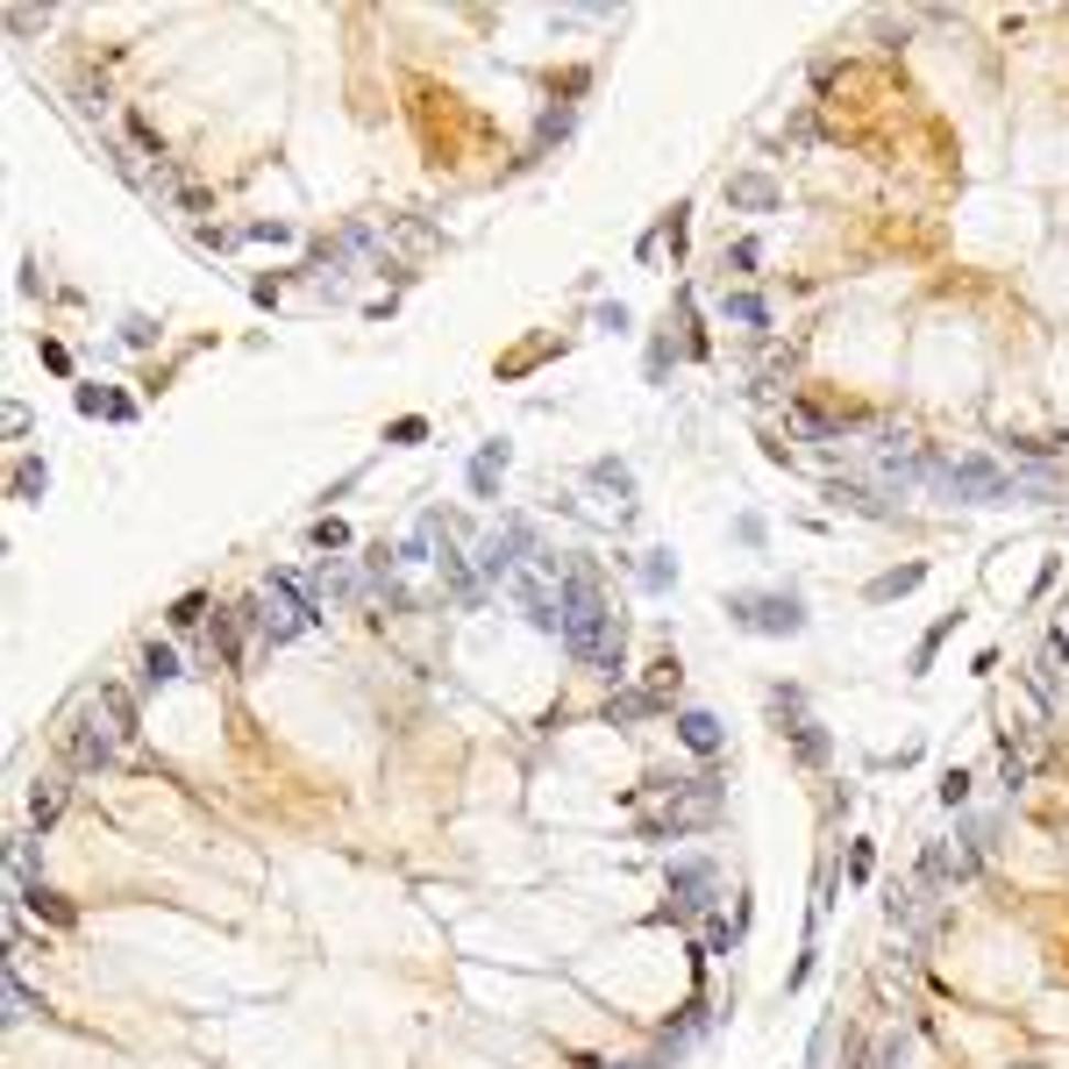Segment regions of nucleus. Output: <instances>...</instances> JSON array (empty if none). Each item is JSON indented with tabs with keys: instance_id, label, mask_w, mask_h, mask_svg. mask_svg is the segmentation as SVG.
<instances>
[{
	"instance_id": "34",
	"label": "nucleus",
	"mask_w": 1069,
	"mask_h": 1069,
	"mask_svg": "<svg viewBox=\"0 0 1069 1069\" xmlns=\"http://www.w3.org/2000/svg\"><path fill=\"white\" fill-rule=\"evenodd\" d=\"M592 321H599V328H607V336H621V328H628V307H621V299H607V307H599V314H592Z\"/></svg>"
},
{
	"instance_id": "27",
	"label": "nucleus",
	"mask_w": 1069,
	"mask_h": 1069,
	"mask_svg": "<svg viewBox=\"0 0 1069 1069\" xmlns=\"http://www.w3.org/2000/svg\"><path fill=\"white\" fill-rule=\"evenodd\" d=\"M742 941V920H706V956H734Z\"/></svg>"
},
{
	"instance_id": "9",
	"label": "nucleus",
	"mask_w": 1069,
	"mask_h": 1069,
	"mask_svg": "<svg viewBox=\"0 0 1069 1069\" xmlns=\"http://www.w3.org/2000/svg\"><path fill=\"white\" fill-rule=\"evenodd\" d=\"M777 734H792V756H799L806 771H820V763L835 756V734H827V728H820V720H812V713L785 720V728H777Z\"/></svg>"
},
{
	"instance_id": "31",
	"label": "nucleus",
	"mask_w": 1069,
	"mask_h": 1069,
	"mask_svg": "<svg viewBox=\"0 0 1069 1069\" xmlns=\"http://www.w3.org/2000/svg\"><path fill=\"white\" fill-rule=\"evenodd\" d=\"M421 435H428V421H414V414H406V421H393V428H385V443H421Z\"/></svg>"
},
{
	"instance_id": "2",
	"label": "nucleus",
	"mask_w": 1069,
	"mask_h": 1069,
	"mask_svg": "<svg viewBox=\"0 0 1069 1069\" xmlns=\"http://www.w3.org/2000/svg\"><path fill=\"white\" fill-rule=\"evenodd\" d=\"M728 621L749 635H806L799 585H763V592H728Z\"/></svg>"
},
{
	"instance_id": "23",
	"label": "nucleus",
	"mask_w": 1069,
	"mask_h": 1069,
	"mask_svg": "<svg viewBox=\"0 0 1069 1069\" xmlns=\"http://www.w3.org/2000/svg\"><path fill=\"white\" fill-rule=\"evenodd\" d=\"M792 428L812 435V443H841V421L820 414V406H806V400H792Z\"/></svg>"
},
{
	"instance_id": "33",
	"label": "nucleus",
	"mask_w": 1069,
	"mask_h": 1069,
	"mask_svg": "<svg viewBox=\"0 0 1069 1069\" xmlns=\"http://www.w3.org/2000/svg\"><path fill=\"white\" fill-rule=\"evenodd\" d=\"M243 236H250V243H285V236H293V229H285V221H250Z\"/></svg>"
},
{
	"instance_id": "36",
	"label": "nucleus",
	"mask_w": 1069,
	"mask_h": 1069,
	"mask_svg": "<svg viewBox=\"0 0 1069 1069\" xmlns=\"http://www.w3.org/2000/svg\"><path fill=\"white\" fill-rule=\"evenodd\" d=\"M962 799H970V777L948 771V777H941V806H962Z\"/></svg>"
},
{
	"instance_id": "8",
	"label": "nucleus",
	"mask_w": 1069,
	"mask_h": 1069,
	"mask_svg": "<svg viewBox=\"0 0 1069 1069\" xmlns=\"http://www.w3.org/2000/svg\"><path fill=\"white\" fill-rule=\"evenodd\" d=\"M314 592H321V607H342V599L364 592V570L342 564V556H321V564H314Z\"/></svg>"
},
{
	"instance_id": "22",
	"label": "nucleus",
	"mask_w": 1069,
	"mask_h": 1069,
	"mask_svg": "<svg viewBox=\"0 0 1069 1069\" xmlns=\"http://www.w3.org/2000/svg\"><path fill=\"white\" fill-rule=\"evenodd\" d=\"M22 906L36 913V920H51V927H72V920H79V913H72L65 898L51 892V884H22Z\"/></svg>"
},
{
	"instance_id": "28",
	"label": "nucleus",
	"mask_w": 1069,
	"mask_h": 1069,
	"mask_svg": "<svg viewBox=\"0 0 1069 1069\" xmlns=\"http://www.w3.org/2000/svg\"><path fill=\"white\" fill-rule=\"evenodd\" d=\"M29 1013H43V1005H36V991H29L22 977L8 970V1019H29Z\"/></svg>"
},
{
	"instance_id": "18",
	"label": "nucleus",
	"mask_w": 1069,
	"mask_h": 1069,
	"mask_svg": "<svg viewBox=\"0 0 1069 1069\" xmlns=\"http://www.w3.org/2000/svg\"><path fill=\"white\" fill-rule=\"evenodd\" d=\"M178 677H186V664H178L172 642H143V685L164 691V685H178Z\"/></svg>"
},
{
	"instance_id": "1",
	"label": "nucleus",
	"mask_w": 1069,
	"mask_h": 1069,
	"mask_svg": "<svg viewBox=\"0 0 1069 1069\" xmlns=\"http://www.w3.org/2000/svg\"><path fill=\"white\" fill-rule=\"evenodd\" d=\"M556 599H564V650H570V664H585V670H599V677H621L628 621L613 613L599 570L570 556V564L556 570Z\"/></svg>"
},
{
	"instance_id": "10",
	"label": "nucleus",
	"mask_w": 1069,
	"mask_h": 1069,
	"mask_svg": "<svg viewBox=\"0 0 1069 1069\" xmlns=\"http://www.w3.org/2000/svg\"><path fill=\"white\" fill-rule=\"evenodd\" d=\"M677 742H685L691 756H720V742H728V734H720V720L706 713V706H685V713H677Z\"/></svg>"
},
{
	"instance_id": "21",
	"label": "nucleus",
	"mask_w": 1069,
	"mask_h": 1069,
	"mask_svg": "<svg viewBox=\"0 0 1069 1069\" xmlns=\"http://www.w3.org/2000/svg\"><path fill=\"white\" fill-rule=\"evenodd\" d=\"M720 321H734V328H771V307H763L756 293H720Z\"/></svg>"
},
{
	"instance_id": "3",
	"label": "nucleus",
	"mask_w": 1069,
	"mask_h": 1069,
	"mask_svg": "<svg viewBox=\"0 0 1069 1069\" xmlns=\"http://www.w3.org/2000/svg\"><path fill=\"white\" fill-rule=\"evenodd\" d=\"M935 486L948 492V500H962V506H1005V500H1019L1013 471H1005L999 457H984V449H970V457H948Z\"/></svg>"
},
{
	"instance_id": "16",
	"label": "nucleus",
	"mask_w": 1069,
	"mask_h": 1069,
	"mask_svg": "<svg viewBox=\"0 0 1069 1069\" xmlns=\"http://www.w3.org/2000/svg\"><path fill=\"white\" fill-rule=\"evenodd\" d=\"M506 457H514V449H506V443H486V449H478V457H471V492H478V500H500Z\"/></svg>"
},
{
	"instance_id": "7",
	"label": "nucleus",
	"mask_w": 1069,
	"mask_h": 1069,
	"mask_svg": "<svg viewBox=\"0 0 1069 1069\" xmlns=\"http://www.w3.org/2000/svg\"><path fill=\"white\" fill-rule=\"evenodd\" d=\"M506 599L528 613V628H542V635H564V599H556V578L542 564H521L514 578H506Z\"/></svg>"
},
{
	"instance_id": "6",
	"label": "nucleus",
	"mask_w": 1069,
	"mask_h": 1069,
	"mask_svg": "<svg viewBox=\"0 0 1069 1069\" xmlns=\"http://www.w3.org/2000/svg\"><path fill=\"white\" fill-rule=\"evenodd\" d=\"M664 892H670L664 920H706V913L720 906V870H713V855H677L670 877H664Z\"/></svg>"
},
{
	"instance_id": "37",
	"label": "nucleus",
	"mask_w": 1069,
	"mask_h": 1069,
	"mask_svg": "<svg viewBox=\"0 0 1069 1069\" xmlns=\"http://www.w3.org/2000/svg\"><path fill=\"white\" fill-rule=\"evenodd\" d=\"M728 264H734V271H756V264H763V243H734Z\"/></svg>"
},
{
	"instance_id": "11",
	"label": "nucleus",
	"mask_w": 1069,
	"mask_h": 1069,
	"mask_svg": "<svg viewBox=\"0 0 1069 1069\" xmlns=\"http://www.w3.org/2000/svg\"><path fill=\"white\" fill-rule=\"evenodd\" d=\"M920 892H948V884H962V870H956V841H927L920 849Z\"/></svg>"
},
{
	"instance_id": "17",
	"label": "nucleus",
	"mask_w": 1069,
	"mask_h": 1069,
	"mask_svg": "<svg viewBox=\"0 0 1069 1069\" xmlns=\"http://www.w3.org/2000/svg\"><path fill=\"white\" fill-rule=\"evenodd\" d=\"M664 691H650V685H642V691H621V699H607V720H613V728H635V720H650V713H664Z\"/></svg>"
},
{
	"instance_id": "5",
	"label": "nucleus",
	"mask_w": 1069,
	"mask_h": 1069,
	"mask_svg": "<svg viewBox=\"0 0 1069 1069\" xmlns=\"http://www.w3.org/2000/svg\"><path fill=\"white\" fill-rule=\"evenodd\" d=\"M114 749H122V734H114V720L100 713V699L86 706V713H72L65 734H57V756H65V771H108Z\"/></svg>"
},
{
	"instance_id": "29",
	"label": "nucleus",
	"mask_w": 1069,
	"mask_h": 1069,
	"mask_svg": "<svg viewBox=\"0 0 1069 1069\" xmlns=\"http://www.w3.org/2000/svg\"><path fill=\"white\" fill-rule=\"evenodd\" d=\"M314 549H321V556L350 549V528H342V521H314Z\"/></svg>"
},
{
	"instance_id": "26",
	"label": "nucleus",
	"mask_w": 1069,
	"mask_h": 1069,
	"mask_svg": "<svg viewBox=\"0 0 1069 1069\" xmlns=\"http://www.w3.org/2000/svg\"><path fill=\"white\" fill-rule=\"evenodd\" d=\"M956 621H962V613H948V621H935V628H927V635H920V650H913V677H920L927 664H935V650H941L948 635H956Z\"/></svg>"
},
{
	"instance_id": "25",
	"label": "nucleus",
	"mask_w": 1069,
	"mask_h": 1069,
	"mask_svg": "<svg viewBox=\"0 0 1069 1069\" xmlns=\"http://www.w3.org/2000/svg\"><path fill=\"white\" fill-rule=\"evenodd\" d=\"M670 585H677L670 549H650V556H642V592H670Z\"/></svg>"
},
{
	"instance_id": "12",
	"label": "nucleus",
	"mask_w": 1069,
	"mask_h": 1069,
	"mask_svg": "<svg viewBox=\"0 0 1069 1069\" xmlns=\"http://www.w3.org/2000/svg\"><path fill=\"white\" fill-rule=\"evenodd\" d=\"M777 200H785V193H777V178H763V172H742V178H728V207H749V215H771Z\"/></svg>"
},
{
	"instance_id": "38",
	"label": "nucleus",
	"mask_w": 1069,
	"mask_h": 1069,
	"mask_svg": "<svg viewBox=\"0 0 1069 1069\" xmlns=\"http://www.w3.org/2000/svg\"><path fill=\"white\" fill-rule=\"evenodd\" d=\"M1062 628H1069V599H1062Z\"/></svg>"
},
{
	"instance_id": "15",
	"label": "nucleus",
	"mask_w": 1069,
	"mask_h": 1069,
	"mask_svg": "<svg viewBox=\"0 0 1069 1069\" xmlns=\"http://www.w3.org/2000/svg\"><path fill=\"white\" fill-rule=\"evenodd\" d=\"M585 486H592V492H607L613 506H628V500H635V471H628L621 457H599L592 471H585Z\"/></svg>"
},
{
	"instance_id": "14",
	"label": "nucleus",
	"mask_w": 1069,
	"mask_h": 1069,
	"mask_svg": "<svg viewBox=\"0 0 1069 1069\" xmlns=\"http://www.w3.org/2000/svg\"><path fill=\"white\" fill-rule=\"evenodd\" d=\"M920 578H927V564H898V570H884V578H870L863 599H870V607H892V599L920 592Z\"/></svg>"
},
{
	"instance_id": "30",
	"label": "nucleus",
	"mask_w": 1069,
	"mask_h": 1069,
	"mask_svg": "<svg viewBox=\"0 0 1069 1069\" xmlns=\"http://www.w3.org/2000/svg\"><path fill=\"white\" fill-rule=\"evenodd\" d=\"M200 621H207V592H186L172 607V628H200Z\"/></svg>"
},
{
	"instance_id": "19",
	"label": "nucleus",
	"mask_w": 1069,
	"mask_h": 1069,
	"mask_svg": "<svg viewBox=\"0 0 1069 1069\" xmlns=\"http://www.w3.org/2000/svg\"><path fill=\"white\" fill-rule=\"evenodd\" d=\"M57 812H65V777H36V785H29V827H51Z\"/></svg>"
},
{
	"instance_id": "20",
	"label": "nucleus",
	"mask_w": 1069,
	"mask_h": 1069,
	"mask_svg": "<svg viewBox=\"0 0 1069 1069\" xmlns=\"http://www.w3.org/2000/svg\"><path fill=\"white\" fill-rule=\"evenodd\" d=\"M855 1069H906V1034H877V1041H863L855 1048Z\"/></svg>"
},
{
	"instance_id": "4",
	"label": "nucleus",
	"mask_w": 1069,
	"mask_h": 1069,
	"mask_svg": "<svg viewBox=\"0 0 1069 1069\" xmlns=\"http://www.w3.org/2000/svg\"><path fill=\"white\" fill-rule=\"evenodd\" d=\"M542 556V535H535V521H521V514H506L500 528H486L478 535V549H471V564H478V578L486 585H506L521 564H535Z\"/></svg>"
},
{
	"instance_id": "13",
	"label": "nucleus",
	"mask_w": 1069,
	"mask_h": 1069,
	"mask_svg": "<svg viewBox=\"0 0 1069 1069\" xmlns=\"http://www.w3.org/2000/svg\"><path fill=\"white\" fill-rule=\"evenodd\" d=\"M100 713L114 720V734H122V742H135V734H143V713H135V691H129V685H114V677L100 685Z\"/></svg>"
},
{
	"instance_id": "35",
	"label": "nucleus",
	"mask_w": 1069,
	"mask_h": 1069,
	"mask_svg": "<svg viewBox=\"0 0 1069 1069\" xmlns=\"http://www.w3.org/2000/svg\"><path fill=\"white\" fill-rule=\"evenodd\" d=\"M870 870H877V855H870V841H855V849H849V877H855V884H863V877H870Z\"/></svg>"
},
{
	"instance_id": "32",
	"label": "nucleus",
	"mask_w": 1069,
	"mask_h": 1069,
	"mask_svg": "<svg viewBox=\"0 0 1069 1069\" xmlns=\"http://www.w3.org/2000/svg\"><path fill=\"white\" fill-rule=\"evenodd\" d=\"M150 336H157V328H150L143 314H129V321H122V342H129V350H150Z\"/></svg>"
},
{
	"instance_id": "24",
	"label": "nucleus",
	"mask_w": 1069,
	"mask_h": 1069,
	"mask_svg": "<svg viewBox=\"0 0 1069 1069\" xmlns=\"http://www.w3.org/2000/svg\"><path fill=\"white\" fill-rule=\"evenodd\" d=\"M43 492H51V463L22 457V463H14V500H43Z\"/></svg>"
}]
</instances>
